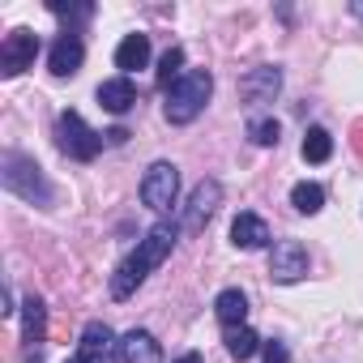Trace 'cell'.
Returning a JSON list of instances; mask_svg holds the SVG:
<instances>
[{
  "label": "cell",
  "instance_id": "1",
  "mask_svg": "<svg viewBox=\"0 0 363 363\" xmlns=\"http://www.w3.org/2000/svg\"><path fill=\"white\" fill-rule=\"evenodd\" d=\"M179 240V227H171V223H154L150 231H145V240H137V248L116 265V274H111V299H128L167 257H171V244Z\"/></svg>",
  "mask_w": 363,
  "mask_h": 363
},
{
  "label": "cell",
  "instance_id": "2",
  "mask_svg": "<svg viewBox=\"0 0 363 363\" xmlns=\"http://www.w3.org/2000/svg\"><path fill=\"white\" fill-rule=\"evenodd\" d=\"M0 184H5V193L22 197L26 206H39V210H52V201H56L43 167L22 150H5V158H0Z\"/></svg>",
  "mask_w": 363,
  "mask_h": 363
},
{
  "label": "cell",
  "instance_id": "3",
  "mask_svg": "<svg viewBox=\"0 0 363 363\" xmlns=\"http://www.w3.org/2000/svg\"><path fill=\"white\" fill-rule=\"evenodd\" d=\"M210 94H214V77H210V69H189L184 77H179V82L167 90V99H162V116H167L171 124H193V120L206 111Z\"/></svg>",
  "mask_w": 363,
  "mask_h": 363
},
{
  "label": "cell",
  "instance_id": "4",
  "mask_svg": "<svg viewBox=\"0 0 363 363\" xmlns=\"http://www.w3.org/2000/svg\"><path fill=\"white\" fill-rule=\"evenodd\" d=\"M56 137H60V150H65L69 158H77V162H94L99 150H103V141H107V133H94V128L82 120V111H73V107L60 111Z\"/></svg>",
  "mask_w": 363,
  "mask_h": 363
},
{
  "label": "cell",
  "instance_id": "5",
  "mask_svg": "<svg viewBox=\"0 0 363 363\" xmlns=\"http://www.w3.org/2000/svg\"><path fill=\"white\" fill-rule=\"evenodd\" d=\"M218 206H223V184L218 179H201V184L193 189V197H189V206H184V214H179V235L206 231V223L214 218Z\"/></svg>",
  "mask_w": 363,
  "mask_h": 363
},
{
  "label": "cell",
  "instance_id": "6",
  "mask_svg": "<svg viewBox=\"0 0 363 363\" xmlns=\"http://www.w3.org/2000/svg\"><path fill=\"white\" fill-rule=\"evenodd\" d=\"M175 197H179V171H175V162H154L145 171V179H141V201L154 214H162V210L175 206Z\"/></svg>",
  "mask_w": 363,
  "mask_h": 363
},
{
  "label": "cell",
  "instance_id": "7",
  "mask_svg": "<svg viewBox=\"0 0 363 363\" xmlns=\"http://www.w3.org/2000/svg\"><path fill=\"white\" fill-rule=\"evenodd\" d=\"M35 56H39V35L35 30H13L5 43H0V77H18V73H26L30 65H35Z\"/></svg>",
  "mask_w": 363,
  "mask_h": 363
},
{
  "label": "cell",
  "instance_id": "8",
  "mask_svg": "<svg viewBox=\"0 0 363 363\" xmlns=\"http://www.w3.org/2000/svg\"><path fill=\"white\" fill-rule=\"evenodd\" d=\"M308 274V248L299 240H278L274 252H269V278L274 282H299Z\"/></svg>",
  "mask_w": 363,
  "mask_h": 363
},
{
  "label": "cell",
  "instance_id": "9",
  "mask_svg": "<svg viewBox=\"0 0 363 363\" xmlns=\"http://www.w3.org/2000/svg\"><path fill=\"white\" fill-rule=\"evenodd\" d=\"M111 342H116L111 325H107V320H90V325L82 329L77 354H73L69 363H107V359H111Z\"/></svg>",
  "mask_w": 363,
  "mask_h": 363
},
{
  "label": "cell",
  "instance_id": "10",
  "mask_svg": "<svg viewBox=\"0 0 363 363\" xmlns=\"http://www.w3.org/2000/svg\"><path fill=\"white\" fill-rule=\"evenodd\" d=\"M82 60H86L82 35H73V30H60V35H56V43H52V52H48V69H52L56 77H73V73L82 69Z\"/></svg>",
  "mask_w": 363,
  "mask_h": 363
},
{
  "label": "cell",
  "instance_id": "11",
  "mask_svg": "<svg viewBox=\"0 0 363 363\" xmlns=\"http://www.w3.org/2000/svg\"><path fill=\"white\" fill-rule=\"evenodd\" d=\"M116 354H120V363H162V346L154 342L150 329H128L120 337Z\"/></svg>",
  "mask_w": 363,
  "mask_h": 363
},
{
  "label": "cell",
  "instance_id": "12",
  "mask_svg": "<svg viewBox=\"0 0 363 363\" xmlns=\"http://www.w3.org/2000/svg\"><path fill=\"white\" fill-rule=\"evenodd\" d=\"M278 90H282V69L278 65H265V69H257V73H248L240 82V94L248 103H274Z\"/></svg>",
  "mask_w": 363,
  "mask_h": 363
},
{
  "label": "cell",
  "instance_id": "13",
  "mask_svg": "<svg viewBox=\"0 0 363 363\" xmlns=\"http://www.w3.org/2000/svg\"><path fill=\"white\" fill-rule=\"evenodd\" d=\"M274 235H269V227H265V218L261 214H235V223H231V244L235 248H244V252H252V248H265Z\"/></svg>",
  "mask_w": 363,
  "mask_h": 363
},
{
  "label": "cell",
  "instance_id": "14",
  "mask_svg": "<svg viewBox=\"0 0 363 363\" xmlns=\"http://www.w3.org/2000/svg\"><path fill=\"white\" fill-rule=\"evenodd\" d=\"M99 107L103 111H111V116H124V111H133L137 107V86L128 82V77H111V82H103L99 86Z\"/></svg>",
  "mask_w": 363,
  "mask_h": 363
},
{
  "label": "cell",
  "instance_id": "15",
  "mask_svg": "<svg viewBox=\"0 0 363 363\" xmlns=\"http://www.w3.org/2000/svg\"><path fill=\"white\" fill-rule=\"evenodd\" d=\"M22 342H30L35 350L48 342V303L39 295H26L22 299Z\"/></svg>",
  "mask_w": 363,
  "mask_h": 363
},
{
  "label": "cell",
  "instance_id": "16",
  "mask_svg": "<svg viewBox=\"0 0 363 363\" xmlns=\"http://www.w3.org/2000/svg\"><path fill=\"white\" fill-rule=\"evenodd\" d=\"M150 65V35H124V43L116 48V69H120V77H128V73H137V69H145Z\"/></svg>",
  "mask_w": 363,
  "mask_h": 363
},
{
  "label": "cell",
  "instance_id": "17",
  "mask_svg": "<svg viewBox=\"0 0 363 363\" xmlns=\"http://www.w3.org/2000/svg\"><path fill=\"white\" fill-rule=\"evenodd\" d=\"M214 312H218V320H223V329H235V325H244V316H248V295L244 291H218V299H214Z\"/></svg>",
  "mask_w": 363,
  "mask_h": 363
},
{
  "label": "cell",
  "instance_id": "18",
  "mask_svg": "<svg viewBox=\"0 0 363 363\" xmlns=\"http://www.w3.org/2000/svg\"><path fill=\"white\" fill-rule=\"evenodd\" d=\"M223 342H227V354H231L235 363H244V359H252V354L261 350V337H257V329H248V325L227 329V333H223Z\"/></svg>",
  "mask_w": 363,
  "mask_h": 363
},
{
  "label": "cell",
  "instance_id": "19",
  "mask_svg": "<svg viewBox=\"0 0 363 363\" xmlns=\"http://www.w3.org/2000/svg\"><path fill=\"white\" fill-rule=\"evenodd\" d=\"M329 154H333V137H329V128L312 124V128L303 133V162H329Z\"/></svg>",
  "mask_w": 363,
  "mask_h": 363
},
{
  "label": "cell",
  "instance_id": "20",
  "mask_svg": "<svg viewBox=\"0 0 363 363\" xmlns=\"http://www.w3.org/2000/svg\"><path fill=\"white\" fill-rule=\"evenodd\" d=\"M291 206H295L299 214H320V206H325V189H320V184H308V179H303V184L291 189Z\"/></svg>",
  "mask_w": 363,
  "mask_h": 363
},
{
  "label": "cell",
  "instance_id": "21",
  "mask_svg": "<svg viewBox=\"0 0 363 363\" xmlns=\"http://www.w3.org/2000/svg\"><path fill=\"white\" fill-rule=\"evenodd\" d=\"M179 69H184V48H167V52L158 56V86H162V90H171L179 77H184Z\"/></svg>",
  "mask_w": 363,
  "mask_h": 363
},
{
  "label": "cell",
  "instance_id": "22",
  "mask_svg": "<svg viewBox=\"0 0 363 363\" xmlns=\"http://www.w3.org/2000/svg\"><path fill=\"white\" fill-rule=\"evenodd\" d=\"M48 9H52L56 18H65L73 35H77V26H82V22H90V18H94V5H90V0H86V5H65V0H48Z\"/></svg>",
  "mask_w": 363,
  "mask_h": 363
},
{
  "label": "cell",
  "instance_id": "23",
  "mask_svg": "<svg viewBox=\"0 0 363 363\" xmlns=\"http://www.w3.org/2000/svg\"><path fill=\"white\" fill-rule=\"evenodd\" d=\"M248 137H252L257 145H278L282 128H278V120H274V116H252V120H248Z\"/></svg>",
  "mask_w": 363,
  "mask_h": 363
},
{
  "label": "cell",
  "instance_id": "24",
  "mask_svg": "<svg viewBox=\"0 0 363 363\" xmlns=\"http://www.w3.org/2000/svg\"><path fill=\"white\" fill-rule=\"evenodd\" d=\"M261 363H291V350L282 342H261Z\"/></svg>",
  "mask_w": 363,
  "mask_h": 363
},
{
  "label": "cell",
  "instance_id": "25",
  "mask_svg": "<svg viewBox=\"0 0 363 363\" xmlns=\"http://www.w3.org/2000/svg\"><path fill=\"white\" fill-rule=\"evenodd\" d=\"M350 150L363 158V120H354V124H350Z\"/></svg>",
  "mask_w": 363,
  "mask_h": 363
},
{
  "label": "cell",
  "instance_id": "26",
  "mask_svg": "<svg viewBox=\"0 0 363 363\" xmlns=\"http://www.w3.org/2000/svg\"><path fill=\"white\" fill-rule=\"evenodd\" d=\"M107 141H111V145H124V141H128V128H111Z\"/></svg>",
  "mask_w": 363,
  "mask_h": 363
},
{
  "label": "cell",
  "instance_id": "27",
  "mask_svg": "<svg viewBox=\"0 0 363 363\" xmlns=\"http://www.w3.org/2000/svg\"><path fill=\"white\" fill-rule=\"evenodd\" d=\"M175 363H206V354H197V350H189V354H179Z\"/></svg>",
  "mask_w": 363,
  "mask_h": 363
},
{
  "label": "cell",
  "instance_id": "28",
  "mask_svg": "<svg viewBox=\"0 0 363 363\" xmlns=\"http://www.w3.org/2000/svg\"><path fill=\"white\" fill-rule=\"evenodd\" d=\"M26 363H43V354H39V350H30V354H26Z\"/></svg>",
  "mask_w": 363,
  "mask_h": 363
}]
</instances>
